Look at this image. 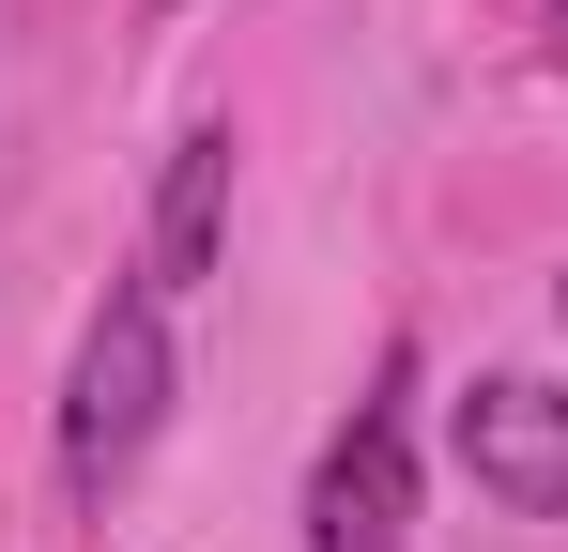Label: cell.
Here are the masks:
<instances>
[{
	"label": "cell",
	"instance_id": "cell-5",
	"mask_svg": "<svg viewBox=\"0 0 568 552\" xmlns=\"http://www.w3.org/2000/svg\"><path fill=\"white\" fill-rule=\"evenodd\" d=\"M554 323H568V292H554Z\"/></svg>",
	"mask_w": 568,
	"mask_h": 552
},
{
	"label": "cell",
	"instance_id": "cell-4",
	"mask_svg": "<svg viewBox=\"0 0 568 552\" xmlns=\"http://www.w3.org/2000/svg\"><path fill=\"white\" fill-rule=\"evenodd\" d=\"M215 215H231V123H200L170 154V184H154V292H185L215 262Z\"/></svg>",
	"mask_w": 568,
	"mask_h": 552
},
{
	"label": "cell",
	"instance_id": "cell-1",
	"mask_svg": "<svg viewBox=\"0 0 568 552\" xmlns=\"http://www.w3.org/2000/svg\"><path fill=\"white\" fill-rule=\"evenodd\" d=\"M154 415H170V292L123 276L93 307V338H78V384H62V491L108 507L139 476V446H154Z\"/></svg>",
	"mask_w": 568,
	"mask_h": 552
},
{
	"label": "cell",
	"instance_id": "cell-3",
	"mask_svg": "<svg viewBox=\"0 0 568 552\" xmlns=\"http://www.w3.org/2000/svg\"><path fill=\"white\" fill-rule=\"evenodd\" d=\"M307 538H323V552H415V460H399V399H354V430L323 446Z\"/></svg>",
	"mask_w": 568,
	"mask_h": 552
},
{
	"label": "cell",
	"instance_id": "cell-2",
	"mask_svg": "<svg viewBox=\"0 0 568 552\" xmlns=\"http://www.w3.org/2000/svg\"><path fill=\"white\" fill-rule=\"evenodd\" d=\"M446 430H462V476L507 507V522H568V399L554 384L476 368L462 399H446Z\"/></svg>",
	"mask_w": 568,
	"mask_h": 552
}]
</instances>
